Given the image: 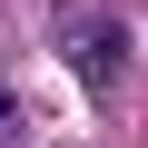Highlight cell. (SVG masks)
Segmentation results:
<instances>
[{
    "mask_svg": "<svg viewBox=\"0 0 148 148\" xmlns=\"http://www.w3.org/2000/svg\"><path fill=\"white\" fill-rule=\"evenodd\" d=\"M59 49H69V69L89 79V99H119V89H128V20H119V10H69V20H59Z\"/></svg>",
    "mask_w": 148,
    "mask_h": 148,
    "instance_id": "1",
    "label": "cell"
},
{
    "mask_svg": "<svg viewBox=\"0 0 148 148\" xmlns=\"http://www.w3.org/2000/svg\"><path fill=\"white\" fill-rule=\"evenodd\" d=\"M10 119H20V99H10V79H0V128H10Z\"/></svg>",
    "mask_w": 148,
    "mask_h": 148,
    "instance_id": "2",
    "label": "cell"
}]
</instances>
